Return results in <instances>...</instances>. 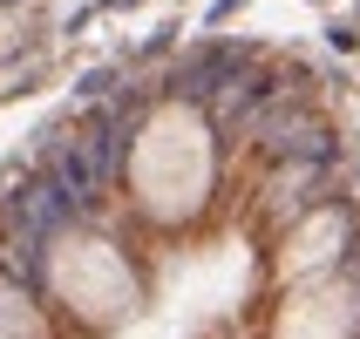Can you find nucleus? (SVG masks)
<instances>
[{"mask_svg":"<svg viewBox=\"0 0 360 339\" xmlns=\"http://www.w3.org/2000/svg\"><path fill=\"white\" fill-rule=\"evenodd\" d=\"M122 190L150 231H191L218 204V129L198 102H157L129 136Z\"/></svg>","mask_w":360,"mask_h":339,"instance_id":"1","label":"nucleus"},{"mask_svg":"<svg viewBox=\"0 0 360 339\" xmlns=\"http://www.w3.org/2000/svg\"><path fill=\"white\" fill-rule=\"evenodd\" d=\"M41 272H48V299L82 339H109L143 312V265L122 251L116 238H102L89 224L61 231L48 251H41Z\"/></svg>","mask_w":360,"mask_h":339,"instance_id":"2","label":"nucleus"},{"mask_svg":"<svg viewBox=\"0 0 360 339\" xmlns=\"http://www.w3.org/2000/svg\"><path fill=\"white\" fill-rule=\"evenodd\" d=\"M265 339H360V285L347 272H313V279L279 285Z\"/></svg>","mask_w":360,"mask_h":339,"instance_id":"3","label":"nucleus"},{"mask_svg":"<svg viewBox=\"0 0 360 339\" xmlns=\"http://www.w3.org/2000/svg\"><path fill=\"white\" fill-rule=\"evenodd\" d=\"M340 244H347V224H340V211H306L300 218V231L279 244V285H292V279H313V272H340Z\"/></svg>","mask_w":360,"mask_h":339,"instance_id":"4","label":"nucleus"},{"mask_svg":"<svg viewBox=\"0 0 360 339\" xmlns=\"http://www.w3.org/2000/svg\"><path fill=\"white\" fill-rule=\"evenodd\" d=\"M0 339H61L48 305H34L14 279H0Z\"/></svg>","mask_w":360,"mask_h":339,"instance_id":"5","label":"nucleus"}]
</instances>
